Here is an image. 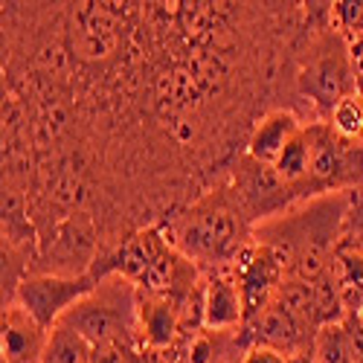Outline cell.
Returning <instances> with one entry per match:
<instances>
[{
  "label": "cell",
  "mask_w": 363,
  "mask_h": 363,
  "mask_svg": "<svg viewBox=\"0 0 363 363\" xmlns=\"http://www.w3.org/2000/svg\"><path fill=\"white\" fill-rule=\"evenodd\" d=\"M311 143V189L314 195L363 189V140L340 137L331 123H308Z\"/></svg>",
  "instance_id": "6"
},
{
  "label": "cell",
  "mask_w": 363,
  "mask_h": 363,
  "mask_svg": "<svg viewBox=\"0 0 363 363\" xmlns=\"http://www.w3.org/2000/svg\"><path fill=\"white\" fill-rule=\"evenodd\" d=\"M306 128V123H302V116L291 108H274L267 111L259 123L253 125L250 131V140H247V148L245 155L264 163V166H274L277 157L285 151V145Z\"/></svg>",
  "instance_id": "14"
},
{
  "label": "cell",
  "mask_w": 363,
  "mask_h": 363,
  "mask_svg": "<svg viewBox=\"0 0 363 363\" xmlns=\"http://www.w3.org/2000/svg\"><path fill=\"white\" fill-rule=\"evenodd\" d=\"M331 4H306L308 23L296 50L294 84L302 105V119L325 123L340 99L357 94V73L349 41L331 26Z\"/></svg>",
  "instance_id": "3"
},
{
  "label": "cell",
  "mask_w": 363,
  "mask_h": 363,
  "mask_svg": "<svg viewBox=\"0 0 363 363\" xmlns=\"http://www.w3.org/2000/svg\"><path fill=\"white\" fill-rule=\"evenodd\" d=\"M241 337L247 346H267L288 357H299L311 354L317 331L308 328L296 314H291L279 299H270L250 323L241 325Z\"/></svg>",
  "instance_id": "10"
},
{
  "label": "cell",
  "mask_w": 363,
  "mask_h": 363,
  "mask_svg": "<svg viewBox=\"0 0 363 363\" xmlns=\"http://www.w3.org/2000/svg\"><path fill=\"white\" fill-rule=\"evenodd\" d=\"M227 184L233 186L241 209L247 213L253 227L288 213V209L296 206V203H306L302 195L296 189H291L285 180L274 172V166H264V163H259V160H253L247 155H241L233 163Z\"/></svg>",
  "instance_id": "7"
},
{
  "label": "cell",
  "mask_w": 363,
  "mask_h": 363,
  "mask_svg": "<svg viewBox=\"0 0 363 363\" xmlns=\"http://www.w3.org/2000/svg\"><path fill=\"white\" fill-rule=\"evenodd\" d=\"M241 363H291V357L267 346H250L245 357H241Z\"/></svg>",
  "instance_id": "19"
},
{
  "label": "cell",
  "mask_w": 363,
  "mask_h": 363,
  "mask_svg": "<svg viewBox=\"0 0 363 363\" xmlns=\"http://www.w3.org/2000/svg\"><path fill=\"white\" fill-rule=\"evenodd\" d=\"M241 325H245V299L230 264L203 274V328L238 331Z\"/></svg>",
  "instance_id": "13"
},
{
  "label": "cell",
  "mask_w": 363,
  "mask_h": 363,
  "mask_svg": "<svg viewBox=\"0 0 363 363\" xmlns=\"http://www.w3.org/2000/svg\"><path fill=\"white\" fill-rule=\"evenodd\" d=\"M352 192H331L291 206L288 213L253 227V238L277 247L288 264V277L317 282L335 262Z\"/></svg>",
  "instance_id": "1"
},
{
  "label": "cell",
  "mask_w": 363,
  "mask_h": 363,
  "mask_svg": "<svg viewBox=\"0 0 363 363\" xmlns=\"http://www.w3.org/2000/svg\"><path fill=\"white\" fill-rule=\"evenodd\" d=\"M360 317H363V311H360Z\"/></svg>",
  "instance_id": "20"
},
{
  "label": "cell",
  "mask_w": 363,
  "mask_h": 363,
  "mask_svg": "<svg viewBox=\"0 0 363 363\" xmlns=\"http://www.w3.org/2000/svg\"><path fill=\"white\" fill-rule=\"evenodd\" d=\"M314 363H354L352 340L343 323H325L320 325L314 346H311Z\"/></svg>",
  "instance_id": "16"
},
{
  "label": "cell",
  "mask_w": 363,
  "mask_h": 363,
  "mask_svg": "<svg viewBox=\"0 0 363 363\" xmlns=\"http://www.w3.org/2000/svg\"><path fill=\"white\" fill-rule=\"evenodd\" d=\"M160 227L172 245L203 274L233 264L241 247L253 238V224L227 180L180 206L160 221Z\"/></svg>",
  "instance_id": "2"
},
{
  "label": "cell",
  "mask_w": 363,
  "mask_h": 363,
  "mask_svg": "<svg viewBox=\"0 0 363 363\" xmlns=\"http://www.w3.org/2000/svg\"><path fill=\"white\" fill-rule=\"evenodd\" d=\"M62 325L79 331L90 346L128 343L140 346L137 331V288L119 274H105L96 291L58 320Z\"/></svg>",
  "instance_id": "5"
},
{
  "label": "cell",
  "mask_w": 363,
  "mask_h": 363,
  "mask_svg": "<svg viewBox=\"0 0 363 363\" xmlns=\"http://www.w3.org/2000/svg\"><path fill=\"white\" fill-rule=\"evenodd\" d=\"M105 274H119L137 291L169 296L174 302L189 296L192 288H198L203 282V270L172 245L160 224L137 230L125 245L111 256L102 277Z\"/></svg>",
  "instance_id": "4"
},
{
  "label": "cell",
  "mask_w": 363,
  "mask_h": 363,
  "mask_svg": "<svg viewBox=\"0 0 363 363\" xmlns=\"http://www.w3.org/2000/svg\"><path fill=\"white\" fill-rule=\"evenodd\" d=\"M41 363H94V346L67 325H52Z\"/></svg>",
  "instance_id": "15"
},
{
  "label": "cell",
  "mask_w": 363,
  "mask_h": 363,
  "mask_svg": "<svg viewBox=\"0 0 363 363\" xmlns=\"http://www.w3.org/2000/svg\"><path fill=\"white\" fill-rule=\"evenodd\" d=\"M325 123H331V128L346 140H363V96L352 94V96L340 99L331 108Z\"/></svg>",
  "instance_id": "17"
},
{
  "label": "cell",
  "mask_w": 363,
  "mask_h": 363,
  "mask_svg": "<svg viewBox=\"0 0 363 363\" xmlns=\"http://www.w3.org/2000/svg\"><path fill=\"white\" fill-rule=\"evenodd\" d=\"M137 331H140V349L145 354L163 352L186 340L180 335V308L169 296L137 291Z\"/></svg>",
  "instance_id": "12"
},
{
  "label": "cell",
  "mask_w": 363,
  "mask_h": 363,
  "mask_svg": "<svg viewBox=\"0 0 363 363\" xmlns=\"http://www.w3.org/2000/svg\"><path fill=\"white\" fill-rule=\"evenodd\" d=\"M331 26L352 44L363 35V0H337L328 9Z\"/></svg>",
  "instance_id": "18"
},
{
  "label": "cell",
  "mask_w": 363,
  "mask_h": 363,
  "mask_svg": "<svg viewBox=\"0 0 363 363\" xmlns=\"http://www.w3.org/2000/svg\"><path fill=\"white\" fill-rule=\"evenodd\" d=\"M233 277L238 282L241 299H245V323H250L279 291V285L288 279V264L282 253L270 245L250 238L241 253L230 264Z\"/></svg>",
  "instance_id": "8"
},
{
  "label": "cell",
  "mask_w": 363,
  "mask_h": 363,
  "mask_svg": "<svg viewBox=\"0 0 363 363\" xmlns=\"http://www.w3.org/2000/svg\"><path fill=\"white\" fill-rule=\"evenodd\" d=\"M99 285L96 274H84V277H52V274H29L18 294L15 302L23 306L33 314L47 331L52 325H58L76 302H82L84 296H90Z\"/></svg>",
  "instance_id": "9"
},
{
  "label": "cell",
  "mask_w": 363,
  "mask_h": 363,
  "mask_svg": "<svg viewBox=\"0 0 363 363\" xmlns=\"http://www.w3.org/2000/svg\"><path fill=\"white\" fill-rule=\"evenodd\" d=\"M50 331L18 302L0 311V363H41Z\"/></svg>",
  "instance_id": "11"
}]
</instances>
